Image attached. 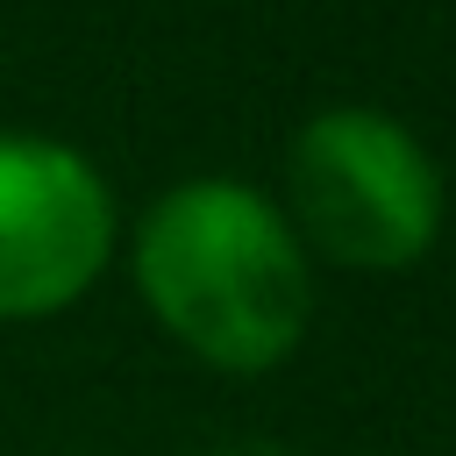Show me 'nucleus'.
Returning <instances> with one entry per match:
<instances>
[{
  "instance_id": "f03ea898",
  "label": "nucleus",
  "mask_w": 456,
  "mask_h": 456,
  "mask_svg": "<svg viewBox=\"0 0 456 456\" xmlns=\"http://www.w3.org/2000/svg\"><path fill=\"white\" fill-rule=\"evenodd\" d=\"M442 171L385 107H321L285 150V221L342 271H413L442 235Z\"/></svg>"
},
{
  "instance_id": "f257e3e1",
  "label": "nucleus",
  "mask_w": 456,
  "mask_h": 456,
  "mask_svg": "<svg viewBox=\"0 0 456 456\" xmlns=\"http://www.w3.org/2000/svg\"><path fill=\"white\" fill-rule=\"evenodd\" d=\"M128 271L157 328L228 378L278 370L314 321V271L285 207L242 178H178L150 200Z\"/></svg>"
},
{
  "instance_id": "7ed1b4c3",
  "label": "nucleus",
  "mask_w": 456,
  "mask_h": 456,
  "mask_svg": "<svg viewBox=\"0 0 456 456\" xmlns=\"http://www.w3.org/2000/svg\"><path fill=\"white\" fill-rule=\"evenodd\" d=\"M114 256V192L57 135H0V321L78 306Z\"/></svg>"
}]
</instances>
